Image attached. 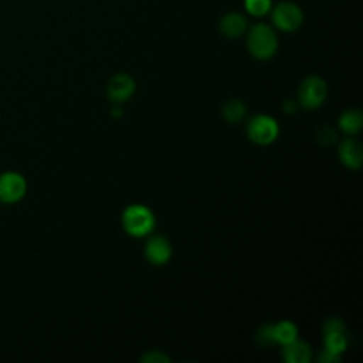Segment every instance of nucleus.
I'll return each instance as SVG.
<instances>
[{
    "label": "nucleus",
    "mask_w": 363,
    "mask_h": 363,
    "mask_svg": "<svg viewBox=\"0 0 363 363\" xmlns=\"http://www.w3.org/2000/svg\"><path fill=\"white\" fill-rule=\"evenodd\" d=\"M223 115L228 122H238L245 115V106L241 101H230L223 108Z\"/></svg>",
    "instance_id": "16"
},
{
    "label": "nucleus",
    "mask_w": 363,
    "mask_h": 363,
    "mask_svg": "<svg viewBox=\"0 0 363 363\" xmlns=\"http://www.w3.org/2000/svg\"><path fill=\"white\" fill-rule=\"evenodd\" d=\"M143 362H150V363H166L169 362L167 356H164L162 352H150L143 357Z\"/></svg>",
    "instance_id": "20"
},
{
    "label": "nucleus",
    "mask_w": 363,
    "mask_h": 363,
    "mask_svg": "<svg viewBox=\"0 0 363 363\" xmlns=\"http://www.w3.org/2000/svg\"><path fill=\"white\" fill-rule=\"evenodd\" d=\"M27 180L17 170H4L0 173V203L17 204L27 194Z\"/></svg>",
    "instance_id": "3"
},
{
    "label": "nucleus",
    "mask_w": 363,
    "mask_h": 363,
    "mask_svg": "<svg viewBox=\"0 0 363 363\" xmlns=\"http://www.w3.org/2000/svg\"><path fill=\"white\" fill-rule=\"evenodd\" d=\"M295 105H294V102L292 101H288V102H285V105H284V109L288 112V113H292L294 111H295Z\"/></svg>",
    "instance_id": "21"
},
{
    "label": "nucleus",
    "mask_w": 363,
    "mask_h": 363,
    "mask_svg": "<svg viewBox=\"0 0 363 363\" xmlns=\"http://www.w3.org/2000/svg\"><path fill=\"white\" fill-rule=\"evenodd\" d=\"M247 48L250 54L261 61L269 60L278 50V35L272 26L255 23L247 30Z\"/></svg>",
    "instance_id": "1"
},
{
    "label": "nucleus",
    "mask_w": 363,
    "mask_h": 363,
    "mask_svg": "<svg viewBox=\"0 0 363 363\" xmlns=\"http://www.w3.org/2000/svg\"><path fill=\"white\" fill-rule=\"evenodd\" d=\"M257 340H258L262 346H271V345H274V343H275V339H274V325H264L262 328H259Z\"/></svg>",
    "instance_id": "17"
},
{
    "label": "nucleus",
    "mask_w": 363,
    "mask_h": 363,
    "mask_svg": "<svg viewBox=\"0 0 363 363\" xmlns=\"http://www.w3.org/2000/svg\"><path fill=\"white\" fill-rule=\"evenodd\" d=\"M312 352L309 345H306L302 340L295 339L294 342L285 345L284 349V357L289 363H308L311 360Z\"/></svg>",
    "instance_id": "11"
},
{
    "label": "nucleus",
    "mask_w": 363,
    "mask_h": 363,
    "mask_svg": "<svg viewBox=\"0 0 363 363\" xmlns=\"http://www.w3.org/2000/svg\"><path fill=\"white\" fill-rule=\"evenodd\" d=\"M316 139L319 140V143H322L323 146H328V145H332L336 139V133L332 128L329 126H322L318 133H316Z\"/></svg>",
    "instance_id": "18"
},
{
    "label": "nucleus",
    "mask_w": 363,
    "mask_h": 363,
    "mask_svg": "<svg viewBox=\"0 0 363 363\" xmlns=\"http://www.w3.org/2000/svg\"><path fill=\"white\" fill-rule=\"evenodd\" d=\"M278 123L267 115H255L248 123V136L259 145H268L278 136Z\"/></svg>",
    "instance_id": "6"
},
{
    "label": "nucleus",
    "mask_w": 363,
    "mask_h": 363,
    "mask_svg": "<svg viewBox=\"0 0 363 363\" xmlns=\"http://www.w3.org/2000/svg\"><path fill=\"white\" fill-rule=\"evenodd\" d=\"M318 359H319V362H322V363H337V362L340 360V354L333 353V352L325 349V350L319 354Z\"/></svg>",
    "instance_id": "19"
},
{
    "label": "nucleus",
    "mask_w": 363,
    "mask_h": 363,
    "mask_svg": "<svg viewBox=\"0 0 363 363\" xmlns=\"http://www.w3.org/2000/svg\"><path fill=\"white\" fill-rule=\"evenodd\" d=\"M269 17L272 27L284 33H294L299 30L305 21L302 7L291 0H284L274 4L269 11Z\"/></svg>",
    "instance_id": "2"
},
{
    "label": "nucleus",
    "mask_w": 363,
    "mask_h": 363,
    "mask_svg": "<svg viewBox=\"0 0 363 363\" xmlns=\"http://www.w3.org/2000/svg\"><path fill=\"white\" fill-rule=\"evenodd\" d=\"M326 94V82L320 77L312 75L305 78L299 88V102L308 109H315L323 104Z\"/></svg>",
    "instance_id": "5"
},
{
    "label": "nucleus",
    "mask_w": 363,
    "mask_h": 363,
    "mask_svg": "<svg viewBox=\"0 0 363 363\" xmlns=\"http://www.w3.org/2000/svg\"><path fill=\"white\" fill-rule=\"evenodd\" d=\"M170 255H172V247H170L169 241L164 237L157 235V237H153L147 241V244H146V258L152 264L162 265V264L169 261Z\"/></svg>",
    "instance_id": "9"
},
{
    "label": "nucleus",
    "mask_w": 363,
    "mask_h": 363,
    "mask_svg": "<svg viewBox=\"0 0 363 363\" xmlns=\"http://www.w3.org/2000/svg\"><path fill=\"white\" fill-rule=\"evenodd\" d=\"M298 330L296 326L288 320L279 322L277 325H274V339L275 343H281V345H288L291 342H294L296 339Z\"/></svg>",
    "instance_id": "12"
},
{
    "label": "nucleus",
    "mask_w": 363,
    "mask_h": 363,
    "mask_svg": "<svg viewBox=\"0 0 363 363\" xmlns=\"http://www.w3.org/2000/svg\"><path fill=\"white\" fill-rule=\"evenodd\" d=\"M244 10L254 18H261L269 14L274 3L272 0H242Z\"/></svg>",
    "instance_id": "15"
},
{
    "label": "nucleus",
    "mask_w": 363,
    "mask_h": 363,
    "mask_svg": "<svg viewBox=\"0 0 363 363\" xmlns=\"http://www.w3.org/2000/svg\"><path fill=\"white\" fill-rule=\"evenodd\" d=\"M362 123H363V116H362V112L357 109L346 111L339 119V125L346 133L359 132L362 128Z\"/></svg>",
    "instance_id": "14"
},
{
    "label": "nucleus",
    "mask_w": 363,
    "mask_h": 363,
    "mask_svg": "<svg viewBox=\"0 0 363 363\" xmlns=\"http://www.w3.org/2000/svg\"><path fill=\"white\" fill-rule=\"evenodd\" d=\"M135 91V81L128 74H116L108 84V96L113 102L126 101Z\"/></svg>",
    "instance_id": "8"
},
{
    "label": "nucleus",
    "mask_w": 363,
    "mask_h": 363,
    "mask_svg": "<svg viewBox=\"0 0 363 363\" xmlns=\"http://www.w3.org/2000/svg\"><path fill=\"white\" fill-rule=\"evenodd\" d=\"M220 33L227 38H238L248 30V20L242 13L227 11L218 21Z\"/></svg>",
    "instance_id": "7"
},
{
    "label": "nucleus",
    "mask_w": 363,
    "mask_h": 363,
    "mask_svg": "<svg viewBox=\"0 0 363 363\" xmlns=\"http://www.w3.org/2000/svg\"><path fill=\"white\" fill-rule=\"evenodd\" d=\"M347 346V336L346 330H332V332H325V349L330 350L333 353L340 354L345 352Z\"/></svg>",
    "instance_id": "13"
},
{
    "label": "nucleus",
    "mask_w": 363,
    "mask_h": 363,
    "mask_svg": "<svg viewBox=\"0 0 363 363\" xmlns=\"http://www.w3.org/2000/svg\"><path fill=\"white\" fill-rule=\"evenodd\" d=\"M339 157L347 167L354 170L360 169L363 163V152L360 143L354 139H346L339 149Z\"/></svg>",
    "instance_id": "10"
},
{
    "label": "nucleus",
    "mask_w": 363,
    "mask_h": 363,
    "mask_svg": "<svg viewBox=\"0 0 363 363\" xmlns=\"http://www.w3.org/2000/svg\"><path fill=\"white\" fill-rule=\"evenodd\" d=\"M155 217L152 211L140 204H133L128 207L123 213V227L125 230L135 237L146 235L153 230Z\"/></svg>",
    "instance_id": "4"
}]
</instances>
